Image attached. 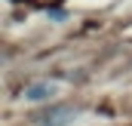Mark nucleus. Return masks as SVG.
<instances>
[{
  "label": "nucleus",
  "instance_id": "nucleus-1",
  "mask_svg": "<svg viewBox=\"0 0 132 126\" xmlns=\"http://www.w3.org/2000/svg\"><path fill=\"white\" fill-rule=\"evenodd\" d=\"M77 108L74 105H52V108H46V111H40L37 114V120L34 126H71L77 120Z\"/></svg>",
  "mask_w": 132,
  "mask_h": 126
},
{
  "label": "nucleus",
  "instance_id": "nucleus-2",
  "mask_svg": "<svg viewBox=\"0 0 132 126\" xmlns=\"http://www.w3.org/2000/svg\"><path fill=\"white\" fill-rule=\"evenodd\" d=\"M55 89H59L55 80H34L22 89V95H25V101H49L55 95Z\"/></svg>",
  "mask_w": 132,
  "mask_h": 126
}]
</instances>
